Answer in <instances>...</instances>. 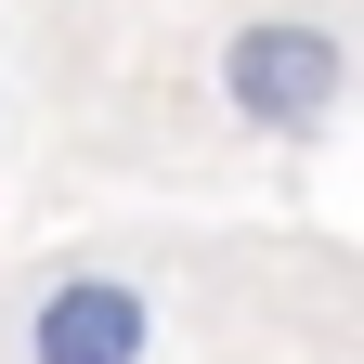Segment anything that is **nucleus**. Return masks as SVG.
<instances>
[{
    "instance_id": "nucleus-2",
    "label": "nucleus",
    "mask_w": 364,
    "mask_h": 364,
    "mask_svg": "<svg viewBox=\"0 0 364 364\" xmlns=\"http://www.w3.org/2000/svg\"><path fill=\"white\" fill-rule=\"evenodd\" d=\"M169 351V312L144 273H117V260H65V273H39L26 312H14V364H156Z\"/></svg>"
},
{
    "instance_id": "nucleus-1",
    "label": "nucleus",
    "mask_w": 364,
    "mask_h": 364,
    "mask_svg": "<svg viewBox=\"0 0 364 364\" xmlns=\"http://www.w3.org/2000/svg\"><path fill=\"white\" fill-rule=\"evenodd\" d=\"M221 117L260 130V144H326V130L351 117V39L326 14H247L221 26Z\"/></svg>"
}]
</instances>
